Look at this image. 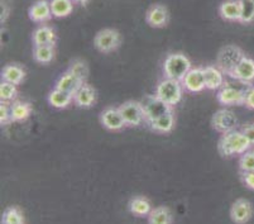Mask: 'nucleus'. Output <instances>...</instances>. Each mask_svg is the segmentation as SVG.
Returning <instances> with one entry per match:
<instances>
[{
	"instance_id": "11",
	"label": "nucleus",
	"mask_w": 254,
	"mask_h": 224,
	"mask_svg": "<svg viewBox=\"0 0 254 224\" xmlns=\"http://www.w3.org/2000/svg\"><path fill=\"white\" fill-rule=\"evenodd\" d=\"M182 86L190 93H200L205 89L204 68H191L181 80Z\"/></svg>"
},
{
	"instance_id": "13",
	"label": "nucleus",
	"mask_w": 254,
	"mask_h": 224,
	"mask_svg": "<svg viewBox=\"0 0 254 224\" xmlns=\"http://www.w3.org/2000/svg\"><path fill=\"white\" fill-rule=\"evenodd\" d=\"M100 122L103 127L108 131H122L124 127H127L126 121H124L123 115L120 113L119 108H106L103 110L100 115Z\"/></svg>"
},
{
	"instance_id": "3",
	"label": "nucleus",
	"mask_w": 254,
	"mask_h": 224,
	"mask_svg": "<svg viewBox=\"0 0 254 224\" xmlns=\"http://www.w3.org/2000/svg\"><path fill=\"white\" fill-rule=\"evenodd\" d=\"M182 94H184L182 82L175 78H163L156 87V95L172 108L181 101Z\"/></svg>"
},
{
	"instance_id": "36",
	"label": "nucleus",
	"mask_w": 254,
	"mask_h": 224,
	"mask_svg": "<svg viewBox=\"0 0 254 224\" xmlns=\"http://www.w3.org/2000/svg\"><path fill=\"white\" fill-rule=\"evenodd\" d=\"M242 132H243L244 136L248 138L251 146L254 147V123L244 124V126L242 127Z\"/></svg>"
},
{
	"instance_id": "37",
	"label": "nucleus",
	"mask_w": 254,
	"mask_h": 224,
	"mask_svg": "<svg viewBox=\"0 0 254 224\" xmlns=\"http://www.w3.org/2000/svg\"><path fill=\"white\" fill-rule=\"evenodd\" d=\"M242 181L251 190H254V172H242Z\"/></svg>"
},
{
	"instance_id": "1",
	"label": "nucleus",
	"mask_w": 254,
	"mask_h": 224,
	"mask_svg": "<svg viewBox=\"0 0 254 224\" xmlns=\"http://www.w3.org/2000/svg\"><path fill=\"white\" fill-rule=\"evenodd\" d=\"M251 143L248 138L244 136L242 131H230L224 133L219 140L218 149L221 156L232 157L235 154H242L251 149Z\"/></svg>"
},
{
	"instance_id": "27",
	"label": "nucleus",
	"mask_w": 254,
	"mask_h": 224,
	"mask_svg": "<svg viewBox=\"0 0 254 224\" xmlns=\"http://www.w3.org/2000/svg\"><path fill=\"white\" fill-rule=\"evenodd\" d=\"M51 9L55 18H66L73 11L72 0H51Z\"/></svg>"
},
{
	"instance_id": "12",
	"label": "nucleus",
	"mask_w": 254,
	"mask_h": 224,
	"mask_svg": "<svg viewBox=\"0 0 254 224\" xmlns=\"http://www.w3.org/2000/svg\"><path fill=\"white\" fill-rule=\"evenodd\" d=\"M168 20H170V13L167 6L163 4H154L149 6L145 13V22L153 28H163L168 24Z\"/></svg>"
},
{
	"instance_id": "30",
	"label": "nucleus",
	"mask_w": 254,
	"mask_h": 224,
	"mask_svg": "<svg viewBox=\"0 0 254 224\" xmlns=\"http://www.w3.org/2000/svg\"><path fill=\"white\" fill-rule=\"evenodd\" d=\"M1 222L4 224H23L24 223V216L19 208L11 207L4 212L1 217Z\"/></svg>"
},
{
	"instance_id": "9",
	"label": "nucleus",
	"mask_w": 254,
	"mask_h": 224,
	"mask_svg": "<svg viewBox=\"0 0 254 224\" xmlns=\"http://www.w3.org/2000/svg\"><path fill=\"white\" fill-rule=\"evenodd\" d=\"M229 76L240 84L252 85V82L254 81V60L244 56L235 66L234 70L229 74Z\"/></svg>"
},
{
	"instance_id": "20",
	"label": "nucleus",
	"mask_w": 254,
	"mask_h": 224,
	"mask_svg": "<svg viewBox=\"0 0 254 224\" xmlns=\"http://www.w3.org/2000/svg\"><path fill=\"white\" fill-rule=\"evenodd\" d=\"M219 15L224 20L239 22L240 4L239 0H225L219 5Z\"/></svg>"
},
{
	"instance_id": "4",
	"label": "nucleus",
	"mask_w": 254,
	"mask_h": 224,
	"mask_svg": "<svg viewBox=\"0 0 254 224\" xmlns=\"http://www.w3.org/2000/svg\"><path fill=\"white\" fill-rule=\"evenodd\" d=\"M244 56L246 55L243 54L242 48L234 45H228L221 48L220 52H219L218 59H216V66L225 75H229Z\"/></svg>"
},
{
	"instance_id": "28",
	"label": "nucleus",
	"mask_w": 254,
	"mask_h": 224,
	"mask_svg": "<svg viewBox=\"0 0 254 224\" xmlns=\"http://www.w3.org/2000/svg\"><path fill=\"white\" fill-rule=\"evenodd\" d=\"M53 57H55V46H34L33 59L38 64H50Z\"/></svg>"
},
{
	"instance_id": "5",
	"label": "nucleus",
	"mask_w": 254,
	"mask_h": 224,
	"mask_svg": "<svg viewBox=\"0 0 254 224\" xmlns=\"http://www.w3.org/2000/svg\"><path fill=\"white\" fill-rule=\"evenodd\" d=\"M122 37L117 29L105 28L99 31L94 37V46L103 54H110L119 48Z\"/></svg>"
},
{
	"instance_id": "16",
	"label": "nucleus",
	"mask_w": 254,
	"mask_h": 224,
	"mask_svg": "<svg viewBox=\"0 0 254 224\" xmlns=\"http://www.w3.org/2000/svg\"><path fill=\"white\" fill-rule=\"evenodd\" d=\"M73 103L80 108H91L96 103L95 89L84 82L73 95Z\"/></svg>"
},
{
	"instance_id": "19",
	"label": "nucleus",
	"mask_w": 254,
	"mask_h": 224,
	"mask_svg": "<svg viewBox=\"0 0 254 224\" xmlns=\"http://www.w3.org/2000/svg\"><path fill=\"white\" fill-rule=\"evenodd\" d=\"M84 82L85 81L80 80V78H78L77 76L73 75L71 71H66V73H64V75H61V77L57 80L56 86L55 87H57V89L60 90H64V91H66V93H70L72 94V95H75L76 91L80 89V86H81Z\"/></svg>"
},
{
	"instance_id": "17",
	"label": "nucleus",
	"mask_w": 254,
	"mask_h": 224,
	"mask_svg": "<svg viewBox=\"0 0 254 224\" xmlns=\"http://www.w3.org/2000/svg\"><path fill=\"white\" fill-rule=\"evenodd\" d=\"M204 77H205V89L209 90H219L223 86L224 82V73L218 66H206L204 68Z\"/></svg>"
},
{
	"instance_id": "21",
	"label": "nucleus",
	"mask_w": 254,
	"mask_h": 224,
	"mask_svg": "<svg viewBox=\"0 0 254 224\" xmlns=\"http://www.w3.org/2000/svg\"><path fill=\"white\" fill-rule=\"evenodd\" d=\"M147 124L154 132H158V133H170L173 129V127H175V114H173L172 109H171L170 112L165 113L161 117L148 122Z\"/></svg>"
},
{
	"instance_id": "8",
	"label": "nucleus",
	"mask_w": 254,
	"mask_h": 224,
	"mask_svg": "<svg viewBox=\"0 0 254 224\" xmlns=\"http://www.w3.org/2000/svg\"><path fill=\"white\" fill-rule=\"evenodd\" d=\"M238 118L232 110L229 109H220L212 115L211 118V127L216 132L224 135L230 131H234L237 128Z\"/></svg>"
},
{
	"instance_id": "26",
	"label": "nucleus",
	"mask_w": 254,
	"mask_h": 224,
	"mask_svg": "<svg viewBox=\"0 0 254 224\" xmlns=\"http://www.w3.org/2000/svg\"><path fill=\"white\" fill-rule=\"evenodd\" d=\"M147 219L151 224H171L173 222L172 213L167 207H158L152 209Z\"/></svg>"
},
{
	"instance_id": "34",
	"label": "nucleus",
	"mask_w": 254,
	"mask_h": 224,
	"mask_svg": "<svg viewBox=\"0 0 254 224\" xmlns=\"http://www.w3.org/2000/svg\"><path fill=\"white\" fill-rule=\"evenodd\" d=\"M10 122V107H8V103L1 101V103H0V123H1V126H6V124H9Z\"/></svg>"
},
{
	"instance_id": "10",
	"label": "nucleus",
	"mask_w": 254,
	"mask_h": 224,
	"mask_svg": "<svg viewBox=\"0 0 254 224\" xmlns=\"http://www.w3.org/2000/svg\"><path fill=\"white\" fill-rule=\"evenodd\" d=\"M244 90L239 87L230 86L229 84H224L218 91V101L224 107H233V105H243Z\"/></svg>"
},
{
	"instance_id": "32",
	"label": "nucleus",
	"mask_w": 254,
	"mask_h": 224,
	"mask_svg": "<svg viewBox=\"0 0 254 224\" xmlns=\"http://www.w3.org/2000/svg\"><path fill=\"white\" fill-rule=\"evenodd\" d=\"M239 168L242 172H254V151L248 149L240 154Z\"/></svg>"
},
{
	"instance_id": "23",
	"label": "nucleus",
	"mask_w": 254,
	"mask_h": 224,
	"mask_svg": "<svg viewBox=\"0 0 254 224\" xmlns=\"http://www.w3.org/2000/svg\"><path fill=\"white\" fill-rule=\"evenodd\" d=\"M48 103L51 107L56 108V109H64V108H67L71 103H73V95L55 87L48 94Z\"/></svg>"
},
{
	"instance_id": "22",
	"label": "nucleus",
	"mask_w": 254,
	"mask_h": 224,
	"mask_svg": "<svg viewBox=\"0 0 254 224\" xmlns=\"http://www.w3.org/2000/svg\"><path fill=\"white\" fill-rule=\"evenodd\" d=\"M1 78H3V81L19 85L22 84L23 80L25 78V71L22 66L17 64L6 65L1 70Z\"/></svg>"
},
{
	"instance_id": "25",
	"label": "nucleus",
	"mask_w": 254,
	"mask_h": 224,
	"mask_svg": "<svg viewBox=\"0 0 254 224\" xmlns=\"http://www.w3.org/2000/svg\"><path fill=\"white\" fill-rule=\"evenodd\" d=\"M32 114V105L25 101H13L10 105L11 122H22Z\"/></svg>"
},
{
	"instance_id": "24",
	"label": "nucleus",
	"mask_w": 254,
	"mask_h": 224,
	"mask_svg": "<svg viewBox=\"0 0 254 224\" xmlns=\"http://www.w3.org/2000/svg\"><path fill=\"white\" fill-rule=\"evenodd\" d=\"M129 212L137 217H148L151 213V202L144 196H135L129 202Z\"/></svg>"
},
{
	"instance_id": "18",
	"label": "nucleus",
	"mask_w": 254,
	"mask_h": 224,
	"mask_svg": "<svg viewBox=\"0 0 254 224\" xmlns=\"http://www.w3.org/2000/svg\"><path fill=\"white\" fill-rule=\"evenodd\" d=\"M34 46H55L56 43V32L50 25H41L32 36Z\"/></svg>"
},
{
	"instance_id": "15",
	"label": "nucleus",
	"mask_w": 254,
	"mask_h": 224,
	"mask_svg": "<svg viewBox=\"0 0 254 224\" xmlns=\"http://www.w3.org/2000/svg\"><path fill=\"white\" fill-rule=\"evenodd\" d=\"M253 209L248 200L238 199L230 209V218L234 223H247L252 218Z\"/></svg>"
},
{
	"instance_id": "35",
	"label": "nucleus",
	"mask_w": 254,
	"mask_h": 224,
	"mask_svg": "<svg viewBox=\"0 0 254 224\" xmlns=\"http://www.w3.org/2000/svg\"><path fill=\"white\" fill-rule=\"evenodd\" d=\"M243 105H246V108L248 109L254 110V86L252 85H248V87H246L244 90Z\"/></svg>"
},
{
	"instance_id": "14",
	"label": "nucleus",
	"mask_w": 254,
	"mask_h": 224,
	"mask_svg": "<svg viewBox=\"0 0 254 224\" xmlns=\"http://www.w3.org/2000/svg\"><path fill=\"white\" fill-rule=\"evenodd\" d=\"M29 19L36 23H45L50 20L52 15L51 3L48 0H37L28 9Z\"/></svg>"
},
{
	"instance_id": "29",
	"label": "nucleus",
	"mask_w": 254,
	"mask_h": 224,
	"mask_svg": "<svg viewBox=\"0 0 254 224\" xmlns=\"http://www.w3.org/2000/svg\"><path fill=\"white\" fill-rule=\"evenodd\" d=\"M240 18L239 23L251 24L254 22V0H239Z\"/></svg>"
},
{
	"instance_id": "33",
	"label": "nucleus",
	"mask_w": 254,
	"mask_h": 224,
	"mask_svg": "<svg viewBox=\"0 0 254 224\" xmlns=\"http://www.w3.org/2000/svg\"><path fill=\"white\" fill-rule=\"evenodd\" d=\"M68 71H71L73 75L77 76V77L80 78V80H82V81H85L87 78V76H89V68H87V65L85 64L84 61H81V60H76V61H73L72 64H71Z\"/></svg>"
},
{
	"instance_id": "31",
	"label": "nucleus",
	"mask_w": 254,
	"mask_h": 224,
	"mask_svg": "<svg viewBox=\"0 0 254 224\" xmlns=\"http://www.w3.org/2000/svg\"><path fill=\"white\" fill-rule=\"evenodd\" d=\"M17 85L11 82L3 81L0 84V100L4 103H10L17 98Z\"/></svg>"
},
{
	"instance_id": "7",
	"label": "nucleus",
	"mask_w": 254,
	"mask_h": 224,
	"mask_svg": "<svg viewBox=\"0 0 254 224\" xmlns=\"http://www.w3.org/2000/svg\"><path fill=\"white\" fill-rule=\"evenodd\" d=\"M120 113L123 115L127 127H138L145 122L144 110L140 101L129 100L119 107Z\"/></svg>"
},
{
	"instance_id": "2",
	"label": "nucleus",
	"mask_w": 254,
	"mask_h": 224,
	"mask_svg": "<svg viewBox=\"0 0 254 224\" xmlns=\"http://www.w3.org/2000/svg\"><path fill=\"white\" fill-rule=\"evenodd\" d=\"M191 69V61L182 54H171L166 57L163 64V74L166 77L181 81Z\"/></svg>"
},
{
	"instance_id": "6",
	"label": "nucleus",
	"mask_w": 254,
	"mask_h": 224,
	"mask_svg": "<svg viewBox=\"0 0 254 224\" xmlns=\"http://www.w3.org/2000/svg\"><path fill=\"white\" fill-rule=\"evenodd\" d=\"M140 104H142L143 110H144L145 123L153 121V119L161 117L162 114L172 109V107H170L162 99L158 98L156 94L154 95H145L143 100L140 101Z\"/></svg>"
},
{
	"instance_id": "38",
	"label": "nucleus",
	"mask_w": 254,
	"mask_h": 224,
	"mask_svg": "<svg viewBox=\"0 0 254 224\" xmlns=\"http://www.w3.org/2000/svg\"><path fill=\"white\" fill-rule=\"evenodd\" d=\"M73 4H76V5H81V6H85L87 3H89V0H72Z\"/></svg>"
}]
</instances>
